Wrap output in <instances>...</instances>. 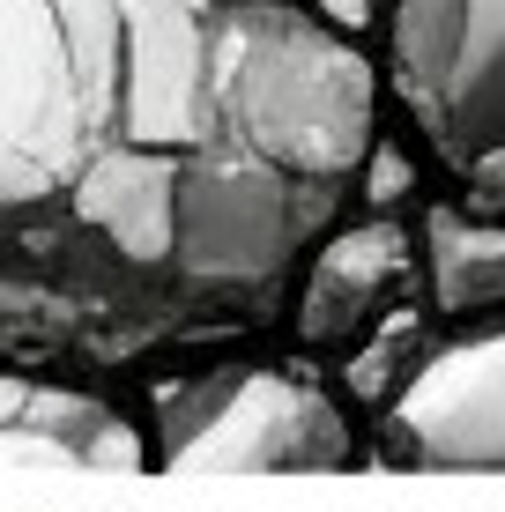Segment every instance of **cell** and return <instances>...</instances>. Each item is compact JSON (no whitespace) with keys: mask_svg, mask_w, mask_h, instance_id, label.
<instances>
[{"mask_svg":"<svg viewBox=\"0 0 505 512\" xmlns=\"http://www.w3.org/2000/svg\"><path fill=\"white\" fill-rule=\"evenodd\" d=\"M372 141V60L283 0H0V357L268 327Z\"/></svg>","mask_w":505,"mask_h":512,"instance_id":"1","label":"cell"},{"mask_svg":"<svg viewBox=\"0 0 505 512\" xmlns=\"http://www.w3.org/2000/svg\"><path fill=\"white\" fill-rule=\"evenodd\" d=\"M149 453L171 475H335L350 468L357 438L312 372L231 357L156 386Z\"/></svg>","mask_w":505,"mask_h":512,"instance_id":"2","label":"cell"},{"mask_svg":"<svg viewBox=\"0 0 505 512\" xmlns=\"http://www.w3.org/2000/svg\"><path fill=\"white\" fill-rule=\"evenodd\" d=\"M387 75L424 149L505 216V0H394Z\"/></svg>","mask_w":505,"mask_h":512,"instance_id":"3","label":"cell"},{"mask_svg":"<svg viewBox=\"0 0 505 512\" xmlns=\"http://www.w3.org/2000/svg\"><path fill=\"white\" fill-rule=\"evenodd\" d=\"M379 461L424 475H505V327L446 342L379 409Z\"/></svg>","mask_w":505,"mask_h":512,"instance_id":"4","label":"cell"},{"mask_svg":"<svg viewBox=\"0 0 505 512\" xmlns=\"http://www.w3.org/2000/svg\"><path fill=\"white\" fill-rule=\"evenodd\" d=\"M402 282H409V223L364 216V223L327 231L320 253L305 260V282H298V342L312 357L357 349V334L394 312Z\"/></svg>","mask_w":505,"mask_h":512,"instance_id":"5","label":"cell"},{"mask_svg":"<svg viewBox=\"0 0 505 512\" xmlns=\"http://www.w3.org/2000/svg\"><path fill=\"white\" fill-rule=\"evenodd\" d=\"M0 468H156V453L104 401L0 372Z\"/></svg>","mask_w":505,"mask_h":512,"instance_id":"6","label":"cell"},{"mask_svg":"<svg viewBox=\"0 0 505 512\" xmlns=\"http://www.w3.org/2000/svg\"><path fill=\"white\" fill-rule=\"evenodd\" d=\"M424 275H431V305L446 320L498 312L505 305V223L461 216V208H431L424 216Z\"/></svg>","mask_w":505,"mask_h":512,"instance_id":"7","label":"cell"},{"mask_svg":"<svg viewBox=\"0 0 505 512\" xmlns=\"http://www.w3.org/2000/svg\"><path fill=\"white\" fill-rule=\"evenodd\" d=\"M416 364H424V312L394 305L387 320L342 357V394L364 401V409H387V401L416 379Z\"/></svg>","mask_w":505,"mask_h":512,"instance_id":"8","label":"cell"},{"mask_svg":"<svg viewBox=\"0 0 505 512\" xmlns=\"http://www.w3.org/2000/svg\"><path fill=\"white\" fill-rule=\"evenodd\" d=\"M357 193H364V208H372V216H394V208H402L409 193H416V164H409V149H394V141H372Z\"/></svg>","mask_w":505,"mask_h":512,"instance_id":"9","label":"cell"},{"mask_svg":"<svg viewBox=\"0 0 505 512\" xmlns=\"http://www.w3.org/2000/svg\"><path fill=\"white\" fill-rule=\"evenodd\" d=\"M320 8H327V23H335V30H364V15H372L364 0H320Z\"/></svg>","mask_w":505,"mask_h":512,"instance_id":"10","label":"cell"}]
</instances>
